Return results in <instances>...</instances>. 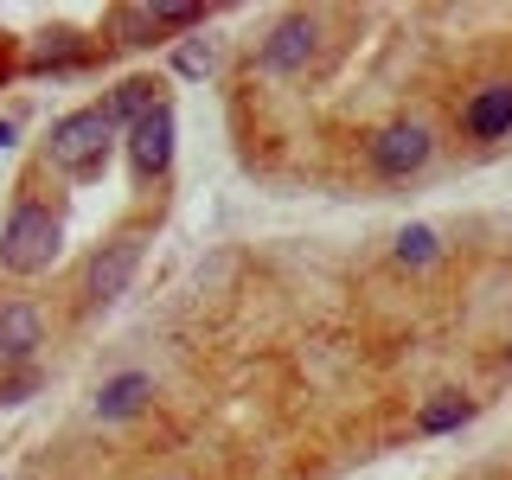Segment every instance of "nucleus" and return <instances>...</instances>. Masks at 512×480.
I'll use <instances>...</instances> for the list:
<instances>
[{
  "label": "nucleus",
  "instance_id": "f8f14e48",
  "mask_svg": "<svg viewBox=\"0 0 512 480\" xmlns=\"http://www.w3.org/2000/svg\"><path fill=\"white\" fill-rule=\"evenodd\" d=\"M397 263H436V231H429V224H410L404 237H397Z\"/></svg>",
  "mask_w": 512,
  "mask_h": 480
},
{
  "label": "nucleus",
  "instance_id": "423d86ee",
  "mask_svg": "<svg viewBox=\"0 0 512 480\" xmlns=\"http://www.w3.org/2000/svg\"><path fill=\"white\" fill-rule=\"evenodd\" d=\"M128 154H135V173H141V180L167 173V160H173V109H167V103L148 109V116L135 122V141H128Z\"/></svg>",
  "mask_w": 512,
  "mask_h": 480
},
{
  "label": "nucleus",
  "instance_id": "20e7f679",
  "mask_svg": "<svg viewBox=\"0 0 512 480\" xmlns=\"http://www.w3.org/2000/svg\"><path fill=\"white\" fill-rule=\"evenodd\" d=\"M423 160H429V128H416V122H391V128H378V141H372V167L384 173V180H410Z\"/></svg>",
  "mask_w": 512,
  "mask_h": 480
},
{
  "label": "nucleus",
  "instance_id": "2eb2a0df",
  "mask_svg": "<svg viewBox=\"0 0 512 480\" xmlns=\"http://www.w3.org/2000/svg\"><path fill=\"white\" fill-rule=\"evenodd\" d=\"M7 141H13V128H7V122H0V148H7Z\"/></svg>",
  "mask_w": 512,
  "mask_h": 480
},
{
  "label": "nucleus",
  "instance_id": "9d476101",
  "mask_svg": "<svg viewBox=\"0 0 512 480\" xmlns=\"http://www.w3.org/2000/svg\"><path fill=\"white\" fill-rule=\"evenodd\" d=\"M154 90H160L154 77H128V84H122V90H116V96L103 103V109H109V122L122 128V122H141L148 109H160V96H154Z\"/></svg>",
  "mask_w": 512,
  "mask_h": 480
},
{
  "label": "nucleus",
  "instance_id": "9b49d317",
  "mask_svg": "<svg viewBox=\"0 0 512 480\" xmlns=\"http://www.w3.org/2000/svg\"><path fill=\"white\" fill-rule=\"evenodd\" d=\"M468 416H474V404H468V397H455V391H436V397L423 404V416H416V429H423V436H442V429H461Z\"/></svg>",
  "mask_w": 512,
  "mask_h": 480
},
{
  "label": "nucleus",
  "instance_id": "4468645a",
  "mask_svg": "<svg viewBox=\"0 0 512 480\" xmlns=\"http://www.w3.org/2000/svg\"><path fill=\"white\" fill-rule=\"evenodd\" d=\"M26 391H32V372H20V378H13V384H0V404H20Z\"/></svg>",
  "mask_w": 512,
  "mask_h": 480
},
{
  "label": "nucleus",
  "instance_id": "6e6552de",
  "mask_svg": "<svg viewBox=\"0 0 512 480\" xmlns=\"http://www.w3.org/2000/svg\"><path fill=\"white\" fill-rule=\"evenodd\" d=\"M314 39H320V32H314V20H301V13H295V20H282L276 32H269V45H263V64H269V71H301V64L314 58Z\"/></svg>",
  "mask_w": 512,
  "mask_h": 480
},
{
  "label": "nucleus",
  "instance_id": "39448f33",
  "mask_svg": "<svg viewBox=\"0 0 512 480\" xmlns=\"http://www.w3.org/2000/svg\"><path fill=\"white\" fill-rule=\"evenodd\" d=\"M45 346V314L32 301H7L0 308V365H26Z\"/></svg>",
  "mask_w": 512,
  "mask_h": 480
},
{
  "label": "nucleus",
  "instance_id": "7ed1b4c3",
  "mask_svg": "<svg viewBox=\"0 0 512 480\" xmlns=\"http://www.w3.org/2000/svg\"><path fill=\"white\" fill-rule=\"evenodd\" d=\"M135 269H141V237H116V244H103V250L90 256V276H84L90 301H96V308H109L116 295H128Z\"/></svg>",
  "mask_w": 512,
  "mask_h": 480
},
{
  "label": "nucleus",
  "instance_id": "ddd939ff",
  "mask_svg": "<svg viewBox=\"0 0 512 480\" xmlns=\"http://www.w3.org/2000/svg\"><path fill=\"white\" fill-rule=\"evenodd\" d=\"M212 64H218L212 39H186L180 52H173V71H180V77H205V71H212Z\"/></svg>",
  "mask_w": 512,
  "mask_h": 480
},
{
  "label": "nucleus",
  "instance_id": "f03ea898",
  "mask_svg": "<svg viewBox=\"0 0 512 480\" xmlns=\"http://www.w3.org/2000/svg\"><path fill=\"white\" fill-rule=\"evenodd\" d=\"M109 135H116L109 109H77V116H64L52 128L45 160H52L58 173H71V180H96V173H103V154H109Z\"/></svg>",
  "mask_w": 512,
  "mask_h": 480
},
{
  "label": "nucleus",
  "instance_id": "0eeeda50",
  "mask_svg": "<svg viewBox=\"0 0 512 480\" xmlns=\"http://www.w3.org/2000/svg\"><path fill=\"white\" fill-rule=\"evenodd\" d=\"M468 135L474 141H500V135H512V84H487V90H474L468 96Z\"/></svg>",
  "mask_w": 512,
  "mask_h": 480
},
{
  "label": "nucleus",
  "instance_id": "1a4fd4ad",
  "mask_svg": "<svg viewBox=\"0 0 512 480\" xmlns=\"http://www.w3.org/2000/svg\"><path fill=\"white\" fill-rule=\"evenodd\" d=\"M141 404H148V378H141V372H122V378H109L103 391H96V416H103V423L135 416Z\"/></svg>",
  "mask_w": 512,
  "mask_h": 480
},
{
  "label": "nucleus",
  "instance_id": "f257e3e1",
  "mask_svg": "<svg viewBox=\"0 0 512 480\" xmlns=\"http://www.w3.org/2000/svg\"><path fill=\"white\" fill-rule=\"evenodd\" d=\"M64 250V218L52 205H13L7 231H0V269L7 276H39V269H52Z\"/></svg>",
  "mask_w": 512,
  "mask_h": 480
}]
</instances>
